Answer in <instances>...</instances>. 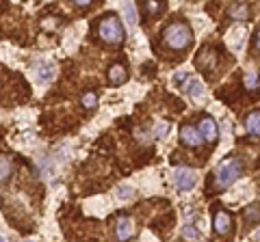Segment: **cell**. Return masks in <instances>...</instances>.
<instances>
[{"label": "cell", "mask_w": 260, "mask_h": 242, "mask_svg": "<svg viewBox=\"0 0 260 242\" xmlns=\"http://www.w3.org/2000/svg\"><path fill=\"white\" fill-rule=\"evenodd\" d=\"M163 41L171 50H185L193 44V33L187 22H171L163 31Z\"/></svg>", "instance_id": "cell-1"}, {"label": "cell", "mask_w": 260, "mask_h": 242, "mask_svg": "<svg viewBox=\"0 0 260 242\" xmlns=\"http://www.w3.org/2000/svg\"><path fill=\"white\" fill-rule=\"evenodd\" d=\"M241 175H243V162H241L239 158L230 156L226 160H221L215 171V186L219 188V191H226V188L232 186Z\"/></svg>", "instance_id": "cell-2"}, {"label": "cell", "mask_w": 260, "mask_h": 242, "mask_svg": "<svg viewBox=\"0 0 260 242\" xmlns=\"http://www.w3.org/2000/svg\"><path fill=\"white\" fill-rule=\"evenodd\" d=\"M98 37L104 41V44L111 46H120L124 41V26L120 22V17H115L113 13H106L100 17L98 22Z\"/></svg>", "instance_id": "cell-3"}, {"label": "cell", "mask_w": 260, "mask_h": 242, "mask_svg": "<svg viewBox=\"0 0 260 242\" xmlns=\"http://www.w3.org/2000/svg\"><path fill=\"white\" fill-rule=\"evenodd\" d=\"M174 184L180 193H189L193 191L195 184H197V173L189 167H178L174 171Z\"/></svg>", "instance_id": "cell-4"}, {"label": "cell", "mask_w": 260, "mask_h": 242, "mask_svg": "<svg viewBox=\"0 0 260 242\" xmlns=\"http://www.w3.org/2000/svg\"><path fill=\"white\" fill-rule=\"evenodd\" d=\"M212 229H215L217 236H228L232 232V216H230V212H226L223 208H217L215 216H212Z\"/></svg>", "instance_id": "cell-5"}, {"label": "cell", "mask_w": 260, "mask_h": 242, "mask_svg": "<svg viewBox=\"0 0 260 242\" xmlns=\"http://www.w3.org/2000/svg\"><path fill=\"white\" fill-rule=\"evenodd\" d=\"M202 141H204V137L199 134L197 128L189 126V123L180 128V143L185 145V147H191V149H195V147L202 145Z\"/></svg>", "instance_id": "cell-6"}, {"label": "cell", "mask_w": 260, "mask_h": 242, "mask_svg": "<svg viewBox=\"0 0 260 242\" xmlns=\"http://www.w3.org/2000/svg\"><path fill=\"white\" fill-rule=\"evenodd\" d=\"M195 65H197V69H202V72L210 74V69L217 67V54H215V50H212V48H204L197 54V58H195Z\"/></svg>", "instance_id": "cell-7"}, {"label": "cell", "mask_w": 260, "mask_h": 242, "mask_svg": "<svg viewBox=\"0 0 260 242\" xmlns=\"http://www.w3.org/2000/svg\"><path fill=\"white\" fill-rule=\"evenodd\" d=\"M106 78H109V82L113 87H120V85H124V82L128 80V72H126V67H124L122 63H115V65H111V67H109Z\"/></svg>", "instance_id": "cell-8"}, {"label": "cell", "mask_w": 260, "mask_h": 242, "mask_svg": "<svg viewBox=\"0 0 260 242\" xmlns=\"http://www.w3.org/2000/svg\"><path fill=\"white\" fill-rule=\"evenodd\" d=\"M228 15L232 17V20H247V17L252 15V9L247 2H234L232 7L228 9Z\"/></svg>", "instance_id": "cell-9"}, {"label": "cell", "mask_w": 260, "mask_h": 242, "mask_svg": "<svg viewBox=\"0 0 260 242\" xmlns=\"http://www.w3.org/2000/svg\"><path fill=\"white\" fill-rule=\"evenodd\" d=\"M199 134L206 139V141H215L217 139V126H215V121L210 119V117H204L202 121H199Z\"/></svg>", "instance_id": "cell-10"}, {"label": "cell", "mask_w": 260, "mask_h": 242, "mask_svg": "<svg viewBox=\"0 0 260 242\" xmlns=\"http://www.w3.org/2000/svg\"><path fill=\"white\" fill-rule=\"evenodd\" d=\"M245 128H247V132H250L252 137L260 139V108L247 115V119H245Z\"/></svg>", "instance_id": "cell-11"}, {"label": "cell", "mask_w": 260, "mask_h": 242, "mask_svg": "<svg viewBox=\"0 0 260 242\" xmlns=\"http://www.w3.org/2000/svg\"><path fill=\"white\" fill-rule=\"evenodd\" d=\"M115 234H117V238L120 240L130 238V236H132V221L126 218V216H122L120 221L115 223Z\"/></svg>", "instance_id": "cell-12"}, {"label": "cell", "mask_w": 260, "mask_h": 242, "mask_svg": "<svg viewBox=\"0 0 260 242\" xmlns=\"http://www.w3.org/2000/svg\"><path fill=\"white\" fill-rule=\"evenodd\" d=\"M57 69L52 63H39L37 65V80L39 82H50L52 78H55Z\"/></svg>", "instance_id": "cell-13"}, {"label": "cell", "mask_w": 260, "mask_h": 242, "mask_svg": "<svg viewBox=\"0 0 260 242\" xmlns=\"http://www.w3.org/2000/svg\"><path fill=\"white\" fill-rule=\"evenodd\" d=\"M243 218L247 225H258L260 223V203H250L243 210Z\"/></svg>", "instance_id": "cell-14"}, {"label": "cell", "mask_w": 260, "mask_h": 242, "mask_svg": "<svg viewBox=\"0 0 260 242\" xmlns=\"http://www.w3.org/2000/svg\"><path fill=\"white\" fill-rule=\"evenodd\" d=\"M145 13H150L152 17H158L167 9V0H145Z\"/></svg>", "instance_id": "cell-15"}, {"label": "cell", "mask_w": 260, "mask_h": 242, "mask_svg": "<svg viewBox=\"0 0 260 242\" xmlns=\"http://www.w3.org/2000/svg\"><path fill=\"white\" fill-rule=\"evenodd\" d=\"M124 20L130 28L137 26V11H134V4L130 0H124Z\"/></svg>", "instance_id": "cell-16"}, {"label": "cell", "mask_w": 260, "mask_h": 242, "mask_svg": "<svg viewBox=\"0 0 260 242\" xmlns=\"http://www.w3.org/2000/svg\"><path fill=\"white\" fill-rule=\"evenodd\" d=\"M187 93H189V96H191L193 99H199V97L204 96V85H202L199 80H191V82L187 85Z\"/></svg>", "instance_id": "cell-17"}, {"label": "cell", "mask_w": 260, "mask_h": 242, "mask_svg": "<svg viewBox=\"0 0 260 242\" xmlns=\"http://www.w3.org/2000/svg\"><path fill=\"white\" fill-rule=\"evenodd\" d=\"M134 197V188L128 186V184H122L117 188V199H122V201H128V199Z\"/></svg>", "instance_id": "cell-18"}, {"label": "cell", "mask_w": 260, "mask_h": 242, "mask_svg": "<svg viewBox=\"0 0 260 242\" xmlns=\"http://www.w3.org/2000/svg\"><path fill=\"white\" fill-rule=\"evenodd\" d=\"M182 236H185L187 240H199V238H202V232L195 229L193 225H185V227H182Z\"/></svg>", "instance_id": "cell-19"}, {"label": "cell", "mask_w": 260, "mask_h": 242, "mask_svg": "<svg viewBox=\"0 0 260 242\" xmlns=\"http://www.w3.org/2000/svg\"><path fill=\"white\" fill-rule=\"evenodd\" d=\"M245 89H250V91L258 89V74H254V72L245 74Z\"/></svg>", "instance_id": "cell-20"}, {"label": "cell", "mask_w": 260, "mask_h": 242, "mask_svg": "<svg viewBox=\"0 0 260 242\" xmlns=\"http://www.w3.org/2000/svg\"><path fill=\"white\" fill-rule=\"evenodd\" d=\"M82 106H85V108H96V106H98V96H96V93H85V96H82Z\"/></svg>", "instance_id": "cell-21"}, {"label": "cell", "mask_w": 260, "mask_h": 242, "mask_svg": "<svg viewBox=\"0 0 260 242\" xmlns=\"http://www.w3.org/2000/svg\"><path fill=\"white\" fill-rule=\"evenodd\" d=\"M9 175H11V164H9V160L0 158V180H7Z\"/></svg>", "instance_id": "cell-22"}, {"label": "cell", "mask_w": 260, "mask_h": 242, "mask_svg": "<svg viewBox=\"0 0 260 242\" xmlns=\"http://www.w3.org/2000/svg\"><path fill=\"white\" fill-rule=\"evenodd\" d=\"M167 132H169V126H167V123H158L154 137H156V139H165V134H167Z\"/></svg>", "instance_id": "cell-23"}, {"label": "cell", "mask_w": 260, "mask_h": 242, "mask_svg": "<svg viewBox=\"0 0 260 242\" xmlns=\"http://www.w3.org/2000/svg\"><path fill=\"white\" fill-rule=\"evenodd\" d=\"M182 82H187V74L185 72H176L174 74V85L176 87H182Z\"/></svg>", "instance_id": "cell-24"}, {"label": "cell", "mask_w": 260, "mask_h": 242, "mask_svg": "<svg viewBox=\"0 0 260 242\" xmlns=\"http://www.w3.org/2000/svg\"><path fill=\"white\" fill-rule=\"evenodd\" d=\"M254 46H256V50L260 52V28H258V33H256V37H254Z\"/></svg>", "instance_id": "cell-25"}, {"label": "cell", "mask_w": 260, "mask_h": 242, "mask_svg": "<svg viewBox=\"0 0 260 242\" xmlns=\"http://www.w3.org/2000/svg\"><path fill=\"white\" fill-rule=\"evenodd\" d=\"M74 2H76V4H78V7H87V4H89V2H91V0H74Z\"/></svg>", "instance_id": "cell-26"}, {"label": "cell", "mask_w": 260, "mask_h": 242, "mask_svg": "<svg viewBox=\"0 0 260 242\" xmlns=\"http://www.w3.org/2000/svg\"><path fill=\"white\" fill-rule=\"evenodd\" d=\"M256 240H260V229H258V232H256Z\"/></svg>", "instance_id": "cell-27"}]
</instances>
